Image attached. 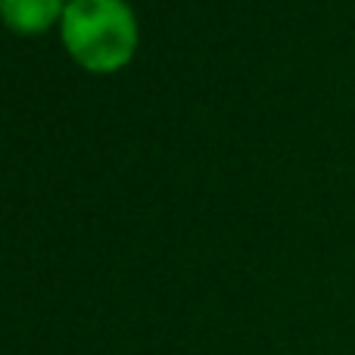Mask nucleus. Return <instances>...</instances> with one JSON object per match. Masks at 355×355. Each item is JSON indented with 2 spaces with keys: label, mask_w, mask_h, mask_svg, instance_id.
<instances>
[{
  "label": "nucleus",
  "mask_w": 355,
  "mask_h": 355,
  "mask_svg": "<svg viewBox=\"0 0 355 355\" xmlns=\"http://www.w3.org/2000/svg\"><path fill=\"white\" fill-rule=\"evenodd\" d=\"M66 50L97 75L119 72L137 50V19L125 0H69L60 22Z\"/></svg>",
  "instance_id": "nucleus-1"
},
{
  "label": "nucleus",
  "mask_w": 355,
  "mask_h": 355,
  "mask_svg": "<svg viewBox=\"0 0 355 355\" xmlns=\"http://www.w3.org/2000/svg\"><path fill=\"white\" fill-rule=\"evenodd\" d=\"M69 0H0V19L16 35H41L62 22Z\"/></svg>",
  "instance_id": "nucleus-2"
}]
</instances>
